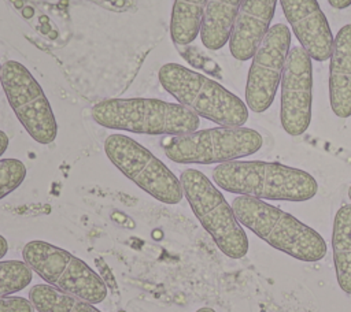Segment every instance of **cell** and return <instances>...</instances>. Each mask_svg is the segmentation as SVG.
Instances as JSON below:
<instances>
[{"instance_id":"cell-1","label":"cell","mask_w":351,"mask_h":312,"mask_svg":"<svg viewBox=\"0 0 351 312\" xmlns=\"http://www.w3.org/2000/svg\"><path fill=\"white\" fill-rule=\"evenodd\" d=\"M213 181L229 193L259 200L307 201L318 192V183L307 171L276 161L232 160L213 170Z\"/></svg>"},{"instance_id":"cell-2","label":"cell","mask_w":351,"mask_h":312,"mask_svg":"<svg viewBox=\"0 0 351 312\" xmlns=\"http://www.w3.org/2000/svg\"><path fill=\"white\" fill-rule=\"evenodd\" d=\"M232 208L241 226L274 249L302 261H318L325 257L326 242L322 235L293 215L250 196H237Z\"/></svg>"},{"instance_id":"cell-3","label":"cell","mask_w":351,"mask_h":312,"mask_svg":"<svg viewBox=\"0 0 351 312\" xmlns=\"http://www.w3.org/2000/svg\"><path fill=\"white\" fill-rule=\"evenodd\" d=\"M92 118L103 127L151 135H180L196 131L199 116L180 103L159 99H107L92 108Z\"/></svg>"},{"instance_id":"cell-4","label":"cell","mask_w":351,"mask_h":312,"mask_svg":"<svg viewBox=\"0 0 351 312\" xmlns=\"http://www.w3.org/2000/svg\"><path fill=\"white\" fill-rule=\"evenodd\" d=\"M158 78L163 89L177 103L185 105L197 116L219 126H244L248 119L247 104L203 74L178 63H166L159 68Z\"/></svg>"},{"instance_id":"cell-5","label":"cell","mask_w":351,"mask_h":312,"mask_svg":"<svg viewBox=\"0 0 351 312\" xmlns=\"http://www.w3.org/2000/svg\"><path fill=\"white\" fill-rule=\"evenodd\" d=\"M180 182L192 212L219 250L230 259L244 257L248 252V238L223 194L195 168L184 170Z\"/></svg>"},{"instance_id":"cell-6","label":"cell","mask_w":351,"mask_h":312,"mask_svg":"<svg viewBox=\"0 0 351 312\" xmlns=\"http://www.w3.org/2000/svg\"><path fill=\"white\" fill-rule=\"evenodd\" d=\"M262 145V135L244 126H218L162 140L167 159L180 164H221L239 160L254 155Z\"/></svg>"},{"instance_id":"cell-7","label":"cell","mask_w":351,"mask_h":312,"mask_svg":"<svg viewBox=\"0 0 351 312\" xmlns=\"http://www.w3.org/2000/svg\"><path fill=\"white\" fill-rule=\"evenodd\" d=\"M23 261L45 283L92 304L107 297L104 281L81 259L45 241H30L22 250Z\"/></svg>"},{"instance_id":"cell-8","label":"cell","mask_w":351,"mask_h":312,"mask_svg":"<svg viewBox=\"0 0 351 312\" xmlns=\"http://www.w3.org/2000/svg\"><path fill=\"white\" fill-rule=\"evenodd\" d=\"M110 161L145 193L165 204H178L182 197L180 178L147 148L125 134H110L104 141Z\"/></svg>"},{"instance_id":"cell-9","label":"cell","mask_w":351,"mask_h":312,"mask_svg":"<svg viewBox=\"0 0 351 312\" xmlns=\"http://www.w3.org/2000/svg\"><path fill=\"white\" fill-rule=\"evenodd\" d=\"M0 85L7 100L29 135L38 144H51L58 134V123L41 85L16 60L1 64Z\"/></svg>"},{"instance_id":"cell-10","label":"cell","mask_w":351,"mask_h":312,"mask_svg":"<svg viewBox=\"0 0 351 312\" xmlns=\"http://www.w3.org/2000/svg\"><path fill=\"white\" fill-rule=\"evenodd\" d=\"M291 49V31L287 25L270 26L248 70L245 104L254 112L266 111L277 93L285 60Z\"/></svg>"},{"instance_id":"cell-11","label":"cell","mask_w":351,"mask_h":312,"mask_svg":"<svg viewBox=\"0 0 351 312\" xmlns=\"http://www.w3.org/2000/svg\"><path fill=\"white\" fill-rule=\"evenodd\" d=\"M280 86L282 129L289 135L298 137L310 126L313 103V64L302 47L289 49Z\"/></svg>"},{"instance_id":"cell-12","label":"cell","mask_w":351,"mask_h":312,"mask_svg":"<svg viewBox=\"0 0 351 312\" xmlns=\"http://www.w3.org/2000/svg\"><path fill=\"white\" fill-rule=\"evenodd\" d=\"M300 47L317 62L330 57L333 34L317 0H278Z\"/></svg>"},{"instance_id":"cell-13","label":"cell","mask_w":351,"mask_h":312,"mask_svg":"<svg viewBox=\"0 0 351 312\" xmlns=\"http://www.w3.org/2000/svg\"><path fill=\"white\" fill-rule=\"evenodd\" d=\"M278 0H243L236 16L229 51L240 62L252 59L270 29Z\"/></svg>"},{"instance_id":"cell-14","label":"cell","mask_w":351,"mask_h":312,"mask_svg":"<svg viewBox=\"0 0 351 312\" xmlns=\"http://www.w3.org/2000/svg\"><path fill=\"white\" fill-rule=\"evenodd\" d=\"M329 101L336 116H351V25H344L333 40L329 57Z\"/></svg>"},{"instance_id":"cell-15","label":"cell","mask_w":351,"mask_h":312,"mask_svg":"<svg viewBox=\"0 0 351 312\" xmlns=\"http://www.w3.org/2000/svg\"><path fill=\"white\" fill-rule=\"evenodd\" d=\"M243 0H207L200 40L211 51L221 49L229 42L230 33Z\"/></svg>"},{"instance_id":"cell-16","label":"cell","mask_w":351,"mask_h":312,"mask_svg":"<svg viewBox=\"0 0 351 312\" xmlns=\"http://www.w3.org/2000/svg\"><path fill=\"white\" fill-rule=\"evenodd\" d=\"M332 248L337 283L351 294V204H344L335 215Z\"/></svg>"},{"instance_id":"cell-17","label":"cell","mask_w":351,"mask_h":312,"mask_svg":"<svg viewBox=\"0 0 351 312\" xmlns=\"http://www.w3.org/2000/svg\"><path fill=\"white\" fill-rule=\"evenodd\" d=\"M207 0H174L170 37L176 45H189L200 34Z\"/></svg>"},{"instance_id":"cell-18","label":"cell","mask_w":351,"mask_h":312,"mask_svg":"<svg viewBox=\"0 0 351 312\" xmlns=\"http://www.w3.org/2000/svg\"><path fill=\"white\" fill-rule=\"evenodd\" d=\"M29 300L38 312H101L95 304L64 293L48 283L32 286Z\"/></svg>"},{"instance_id":"cell-19","label":"cell","mask_w":351,"mask_h":312,"mask_svg":"<svg viewBox=\"0 0 351 312\" xmlns=\"http://www.w3.org/2000/svg\"><path fill=\"white\" fill-rule=\"evenodd\" d=\"M32 279L33 271L23 260H0V297L23 290Z\"/></svg>"},{"instance_id":"cell-20","label":"cell","mask_w":351,"mask_h":312,"mask_svg":"<svg viewBox=\"0 0 351 312\" xmlns=\"http://www.w3.org/2000/svg\"><path fill=\"white\" fill-rule=\"evenodd\" d=\"M26 166L14 157L0 159V200L16 190L26 178Z\"/></svg>"},{"instance_id":"cell-21","label":"cell","mask_w":351,"mask_h":312,"mask_svg":"<svg viewBox=\"0 0 351 312\" xmlns=\"http://www.w3.org/2000/svg\"><path fill=\"white\" fill-rule=\"evenodd\" d=\"M34 307L29 298L19 296L0 297V312H34Z\"/></svg>"},{"instance_id":"cell-22","label":"cell","mask_w":351,"mask_h":312,"mask_svg":"<svg viewBox=\"0 0 351 312\" xmlns=\"http://www.w3.org/2000/svg\"><path fill=\"white\" fill-rule=\"evenodd\" d=\"M328 3L335 8V10H344L351 5V0H328Z\"/></svg>"},{"instance_id":"cell-23","label":"cell","mask_w":351,"mask_h":312,"mask_svg":"<svg viewBox=\"0 0 351 312\" xmlns=\"http://www.w3.org/2000/svg\"><path fill=\"white\" fill-rule=\"evenodd\" d=\"M8 142H10L8 135L3 130H0V156H3V153L7 151Z\"/></svg>"},{"instance_id":"cell-24","label":"cell","mask_w":351,"mask_h":312,"mask_svg":"<svg viewBox=\"0 0 351 312\" xmlns=\"http://www.w3.org/2000/svg\"><path fill=\"white\" fill-rule=\"evenodd\" d=\"M7 252H8V242L3 235H0V260L7 255Z\"/></svg>"},{"instance_id":"cell-25","label":"cell","mask_w":351,"mask_h":312,"mask_svg":"<svg viewBox=\"0 0 351 312\" xmlns=\"http://www.w3.org/2000/svg\"><path fill=\"white\" fill-rule=\"evenodd\" d=\"M196 312H215L213 308H208V307H203V308H199Z\"/></svg>"},{"instance_id":"cell-26","label":"cell","mask_w":351,"mask_h":312,"mask_svg":"<svg viewBox=\"0 0 351 312\" xmlns=\"http://www.w3.org/2000/svg\"><path fill=\"white\" fill-rule=\"evenodd\" d=\"M348 197H350V200H351V186H350V189H348Z\"/></svg>"},{"instance_id":"cell-27","label":"cell","mask_w":351,"mask_h":312,"mask_svg":"<svg viewBox=\"0 0 351 312\" xmlns=\"http://www.w3.org/2000/svg\"><path fill=\"white\" fill-rule=\"evenodd\" d=\"M0 71H1V63H0Z\"/></svg>"}]
</instances>
